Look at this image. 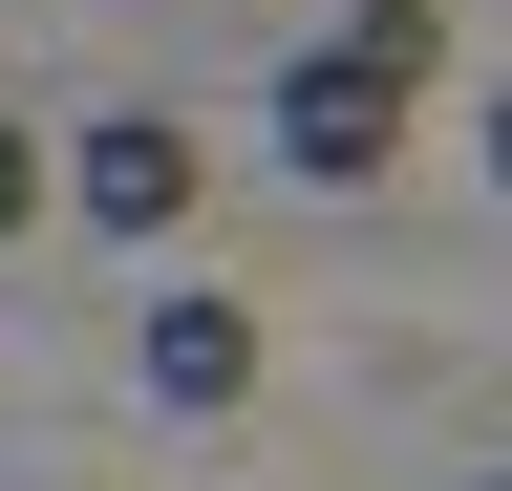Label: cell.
<instances>
[{"mask_svg":"<svg viewBox=\"0 0 512 491\" xmlns=\"http://www.w3.org/2000/svg\"><path fill=\"white\" fill-rule=\"evenodd\" d=\"M406 86H427V0H363L342 43H299V65H278V171L363 193V171L406 150Z\"/></svg>","mask_w":512,"mask_h":491,"instance_id":"6da1fadb","label":"cell"},{"mask_svg":"<svg viewBox=\"0 0 512 491\" xmlns=\"http://www.w3.org/2000/svg\"><path fill=\"white\" fill-rule=\"evenodd\" d=\"M192 171H214V150H192L171 107H107V129L64 150V193H86L107 235H192Z\"/></svg>","mask_w":512,"mask_h":491,"instance_id":"7a4b0ae2","label":"cell"},{"mask_svg":"<svg viewBox=\"0 0 512 491\" xmlns=\"http://www.w3.org/2000/svg\"><path fill=\"white\" fill-rule=\"evenodd\" d=\"M150 406H192V427H214V406H256V299H214V278H192V299H150Z\"/></svg>","mask_w":512,"mask_h":491,"instance_id":"3957f363","label":"cell"},{"mask_svg":"<svg viewBox=\"0 0 512 491\" xmlns=\"http://www.w3.org/2000/svg\"><path fill=\"white\" fill-rule=\"evenodd\" d=\"M22 214H43V150H22V129H0V235H22Z\"/></svg>","mask_w":512,"mask_h":491,"instance_id":"277c9868","label":"cell"}]
</instances>
